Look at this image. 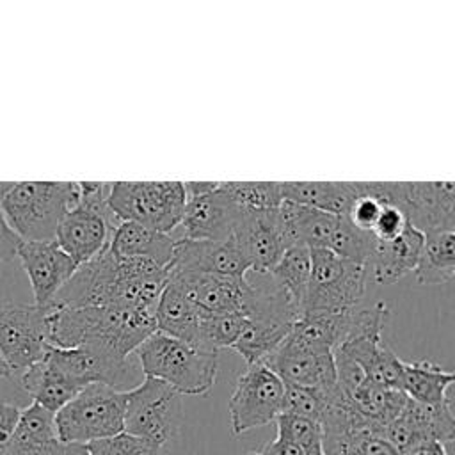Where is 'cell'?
Returning <instances> with one entry per match:
<instances>
[{
	"label": "cell",
	"mask_w": 455,
	"mask_h": 455,
	"mask_svg": "<svg viewBox=\"0 0 455 455\" xmlns=\"http://www.w3.org/2000/svg\"><path fill=\"white\" fill-rule=\"evenodd\" d=\"M155 331L153 309L116 306L48 307V343L59 348L85 345L130 357Z\"/></svg>",
	"instance_id": "cell-1"
},
{
	"label": "cell",
	"mask_w": 455,
	"mask_h": 455,
	"mask_svg": "<svg viewBox=\"0 0 455 455\" xmlns=\"http://www.w3.org/2000/svg\"><path fill=\"white\" fill-rule=\"evenodd\" d=\"M245 329L235 350L247 364L263 363L288 336L300 316L299 306L275 283L270 272L245 274Z\"/></svg>",
	"instance_id": "cell-2"
},
{
	"label": "cell",
	"mask_w": 455,
	"mask_h": 455,
	"mask_svg": "<svg viewBox=\"0 0 455 455\" xmlns=\"http://www.w3.org/2000/svg\"><path fill=\"white\" fill-rule=\"evenodd\" d=\"M78 201V181H0V212L23 242H46Z\"/></svg>",
	"instance_id": "cell-3"
},
{
	"label": "cell",
	"mask_w": 455,
	"mask_h": 455,
	"mask_svg": "<svg viewBox=\"0 0 455 455\" xmlns=\"http://www.w3.org/2000/svg\"><path fill=\"white\" fill-rule=\"evenodd\" d=\"M144 377L156 379L178 395H206L215 384L219 355L155 331L133 352Z\"/></svg>",
	"instance_id": "cell-4"
},
{
	"label": "cell",
	"mask_w": 455,
	"mask_h": 455,
	"mask_svg": "<svg viewBox=\"0 0 455 455\" xmlns=\"http://www.w3.org/2000/svg\"><path fill=\"white\" fill-rule=\"evenodd\" d=\"M110 183L78 181V201L64 215L55 242L80 267L101 254L119 220L108 208Z\"/></svg>",
	"instance_id": "cell-5"
},
{
	"label": "cell",
	"mask_w": 455,
	"mask_h": 455,
	"mask_svg": "<svg viewBox=\"0 0 455 455\" xmlns=\"http://www.w3.org/2000/svg\"><path fill=\"white\" fill-rule=\"evenodd\" d=\"M126 391L89 384L55 412L57 437L64 444H89L124 432Z\"/></svg>",
	"instance_id": "cell-6"
},
{
	"label": "cell",
	"mask_w": 455,
	"mask_h": 455,
	"mask_svg": "<svg viewBox=\"0 0 455 455\" xmlns=\"http://www.w3.org/2000/svg\"><path fill=\"white\" fill-rule=\"evenodd\" d=\"M185 201L181 181H114L107 197L119 222H137L162 233L180 226Z\"/></svg>",
	"instance_id": "cell-7"
},
{
	"label": "cell",
	"mask_w": 455,
	"mask_h": 455,
	"mask_svg": "<svg viewBox=\"0 0 455 455\" xmlns=\"http://www.w3.org/2000/svg\"><path fill=\"white\" fill-rule=\"evenodd\" d=\"M366 188L380 203L398 206L423 235L455 228L453 181H366Z\"/></svg>",
	"instance_id": "cell-8"
},
{
	"label": "cell",
	"mask_w": 455,
	"mask_h": 455,
	"mask_svg": "<svg viewBox=\"0 0 455 455\" xmlns=\"http://www.w3.org/2000/svg\"><path fill=\"white\" fill-rule=\"evenodd\" d=\"M366 267L343 259L327 249H311V275L302 313H336L361 304Z\"/></svg>",
	"instance_id": "cell-9"
},
{
	"label": "cell",
	"mask_w": 455,
	"mask_h": 455,
	"mask_svg": "<svg viewBox=\"0 0 455 455\" xmlns=\"http://www.w3.org/2000/svg\"><path fill=\"white\" fill-rule=\"evenodd\" d=\"M181 423V395L167 384L144 377L126 391L124 432L162 446L180 432Z\"/></svg>",
	"instance_id": "cell-10"
},
{
	"label": "cell",
	"mask_w": 455,
	"mask_h": 455,
	"mask_svg": "<svg viewBox=\"0 0 455 455\" xmlns=\"http://www.w3.org/2000/svg\"><path fill=\"white\" fill-rule=\"evenodd\" d=\"M284 382L263 363L247 364L228 402L235 435L268 425L283 412Z\"/></svg>",
	"instance_id": "cell-11"
},
{
	"label": "cell",
	"mask_w": 455,
	"mask_h": 455,
	"mask_svg": "<svg viewBox=\"0 0 455 455\" xmlns=\"http://www.w3.org/2000/svg\"><path fill=\"white\" fill-rule=\"evenodd\" d=\"M48 307L9 304L0 307V357L11 371H25L48 348Z\"/></svg>",
	"instance_id": "cell-12"
},
{
	"label": "cell",
	"mask_w": 455,
	"mask_h": 455,
	"mask_svg": "<svg viewBox=\"0 0 455 455\" xmlns=\"http://www.w3.org/2000/svg\"><path fill=\"white\" fill-rule=\"evenodd\" d=\"M183 187L187 196L180 222L183 238L224 240L231 236L242 208L219 188V181H187Z\"/></svg>",
	"instance_id": "cell-13"
},
{
	"label": "cell",
	"mask_w": 455,
	"mask_h": 455,
	"mask_svg": "<svg viewBox=\"0 0 455 455\" xmlns=\"http://www.w3.org/2000/svg\"><path fill=\"white\" fill-rule=\"evenodd\" d=\"M263 364L284 384L316 389L323 395L339 391L334 354L329 350H316L284 338Z\"/></svg>",
	"instance_id": "cell-14"
},
{
	"label": "cell",
	"mask_w": 455,
	"mask_h": 455,
	"mask_svg": "<svg viewBox=\"0 0 455 455\" xmlns=\"http://www.w3.org/2000/svg\"><path fill=\"white\" fill-rule=\"evenodd\" d=\"M167 281L185 295L201 318L243 311L245 275L167 270Z\"/></svg>",
	"instance_id": "cell-15"
},
{
	"label": "cell",
	"mask_w": 455,
	"mask_h": 455,
	"mask_svg": "<svg viewBox=\"0 0 455 455\" xmlns=\"http://www.w3.org/2000/svg\"><path fill=\"white\" fill-rule=\"evenodd\" d=\"M16 256L30 281L34 304L48 307L60 288L71 279L78 265L59 247L55 240L20 242Z\"/></svg>",
	"instance_id": "cell-16"
},
{
	"label": "cell",
	"mask_w": 455,
	"mask_h": 455,
	"mask_svg": "<svg viewBox=\"0 0 455 455\" xmlns=\"http://www.w3.org/2000/svg\"><path fill=\"white\" fill-rule=\"evenodd\" d=\"M167 270L243 277L251 267L233 235L224 240H190L181 236L174 242Z\"/></svg>",
	"instance_id": "cell-17"
},
{
	"label": "cell",
	"mask_w": 455,
	"mask_h": 455,
	"mask_svg": "<svg viewBox=\"0 0 455 455\" xmlns=\"http://www.w3.org/2000/svg\"><path fill=\"white\" fill-rule=\"evenodd\" d=\"M252 272H268L284 247L277 208L242 210L233 233Z\"/></svg>",
	"instance_id": "cell-18"
},
{
	"label": "cell",
	"mask_w": 455,
	"mask_h": 455,
	"mask_svg": "<svg viewBox=\"0 0 455 455\" xmlns=\"http://www.w3.org/2000/svg\"><path fill=\"white\" fill-rule=\"evenodd\" d=\"M334 355L359 366L370 382L387 389H400L403 361L384 343L382 332L350 338L334 350Z\"/></svg>",
	"instance_id": "cell-19"
},
{
	"label": "cell",
	"mask_w": 455,
	"mask_h": 455,
	"mask_svg": "<svg viewBox=\"0 0 455 455\" xmlns=\"http://www.w3.org/2000/svg\"><path fill=\"white\" fill-rule=\"evenodd\" d=\"M277 215L284 247L304 245L307 249H329L338 215L290 201H281Z\"/></svg>",
	"instance_id": "cell-20"
},
{
	"label": "cell",
	"mask_w": 455,
	"mask_h": 455,
	"mask_svg": "<svg viewBox=\"0 0 455 455\" xmlns=\"http://www.w3.org/2000/svg\"><path fill=\"white\" fill-rule=\"evenodd\" d=\"M425 235L407 226L398 236L379 242L371 256L373 279L377 284H391L412 272L418 265Z\"/></svg>",
	"instance_id": "cell-21"
},
{
	"label": "cell",
	"mask_w": 455,
	"mask_h": 455,
	"mask_svg": "<svg viewBox=\"0 0 455 455\" xmlns=\"http://www.w3.org/2000/svg\"><path fill=\"white\" fill-rule=\"evenodd\" d=\"M60 444L55 430V414L37 403H30L20 412L5 455H57Z\"/></svg>",
	"instance_id": "cell-22"
},
{
	"label": "cell",
	"mask_w": 455,
	"mask_h": 455,
	"mask_svg": "<svg viewBox=\"0 0 455 455\" xmlns=\"http://www.w3.org/2000/svg\"><path fill=\"white\" fill-rule=\"evenodd\" d=\"M174 242L169 233L137 222H119L112 231L108 249L119 258H148L167 268L172 259Z\"/></svg>",
	"instance_id": "cell-23"
},
{
	"label": "cell",
	"mask_w": 455,
	"mask_h": 455,
	"mask_svg": "<svg viewBox=\"0 0 455 455\" xmlns=\"http://www.w3.org/2000/svg\"><path fill=\"white\" fill-rule=\"evenodd\" d=\"M21 386L32 398V403L53 414L84 389L44 355L21 373Z\"/></svg>",
	"instance_id": "cell-24"
},
{
	"label": "cell",
	"mask_w": 455,
	"mask_h": 455,
	"mask_svg": "<svg viewBox=\"0 0 455 455\" xmlns=\"http://www.w3.org/2000/svg\"><path fill=\"white\" fill-rule=\"evenodd\" d=\"M283 201L343 215L357 196V181H281Z\"/></svg>",
	"instance_id": "cell-25"
},
{
	"label": "cell",
	"mask_w": 455,
	"mask_h": 455,
	"mask_svg": "<svg viewBox=\"0 0 455 455\" xmlns=\"http://www.w3.org/2000/svg\"><path fill=\"white\" fill-rule=\"evenodd\" d=\"M199 320L201 316L194 306L172 283L167 281L155 307L156 331L196 347Z\"/></svg>",
	"instance_id": "cell-26"
},
{
	"label": "cell",
	"mask_w": 455,
	"mask_h": 455,
	"mask_svg": "<svg viewBox=\"0 0 455 455\" xmlns=\"http://www.w3.org/2000/svg\"><path fill=\"white\" fill-rule=\"evenodd\" d=\"M398 418L409 427L416 441L448 443L455 437V416L451 398L441 403H418L407 398Z\"/></svg>",
	"instance_id": "cell-27"
},
{
	"label": "cell",
	"mask_w": 455,
	"mask_h": 455,
	"mask_svg": "<svg viewBox=\"0 0 455 455\" xmlns=\"http://www.w3.org/2000/svg\"><path fill=\"white\" fill-rule=\"evenodd\" d=\"M345 400L359 416L384 430L398 418L407 396L400 389H387L364 379L348 395H345Z\"/></svg>",
	"instance_id": "cell-28"
},
{
	"label": "cell",
	"mask_w": 455,
	"mask_h": 455,
	"mask_svg": "<svg viewBox=\"0 0 455 455\" xmlns=\"http://www.w3.org/2000/svg\"><path fill=\"white\" fill-rule=\"evenodd\" d=\"M455 375L430 361H403L400 391L418 403H441L450 398Z\"/></svg>",
	"instance_id": "cell-29"
},
{
	"label": "cell",
	"mask_w": 455,
	"mask_h": 455,
	"mask_svg": "<svg viewBox=\"0 0 455 455\" xmlns=\"http://www.w3.org/2000/svg\"><path fill=\"white\" fill-rule=\"evenodd\" d=\"M419 284H446L455 277V233L425 235L423 249L414 268Z\"/></svg>",
	"instance_id": "cell-30"
},
{
	"label": "cell",
	"mask_w": 455,
	"mask_h": 455,
	"mask_svg": "<svg viewBox=\"0 0 455 455\" xmlns=\"http://www.w3.org/2000/svg\"><path fill=\"white\" fill-rule=\"evenodd\" d=\"M268 272L300 309L311 275V249L304 245L286 247Z\"/></svg>",
	"instance_id": "cell-31"
},
{
	"label": "cell",
	"mask_w": 455,
	"mask_h": 455,
	"mask_svg": "<svg viewBox=\"0 0 455 455\" xmlns=\"http://www.w3.org/2000/svg\"><path fill=\"white\" fill-rule=\"evenodd\" d=\"M245 313L204 316L199 320L196 347L219 354L220 348H233L245 329Z\"/></svg>",
	"instance_id": "cell-32"
},
{
	"label": "cell",
	"mask_w": 455,
	"mask_h": 455,
	"mask_svg": "<svg viewBox=\"0 0 455 455\" xmlns=\"http://www.w3.org/2000/svg\"><path fill=\"white\" fill-rule=\"evenodd\" d=\"M375 245H377V238L371 233L357 229L354 224H350V220L345 215H338L336 229L332 233L327 251L334 252L343 259L368 267V263L371 261Z\"/></svg>",
	"instance_id": "cell-33"
},
{
	"label": "cell",
	"mask_w": 455,
	"mask_h": 455,
	"mask_svg": "<svg viewBox=\"0 0 455 455\" xmlns=\"http://www.w3.org/2000/svg\"><path fill=\"white\" fill-rule=\"evenodd\" d=\"M219 188L242 210H274L281 204V181H219Z\"/></svg>",
	"instance_id": "cell-34"
},
{
	"label": "cell",
	"mask_w": 455,
	"mask_h": 455,
	"mask_svg": "<svg viewBox=\"0 0 455 455\" xmlns=\"http://www.w3.org/2000/svg\"><path fill=\"white\" fill-rule=\"evenodd\" d=\"M341 396V389L334 395H323L316 389L284 384V403L283 412L304 416L320 423L327 405Z\"/></svg>",
	"instance_id": "cell-35"
},
{
	"label": "cell",
	"mask_w": 455,
	"mask_h": 455,
	"mask_svg": "<svg viewBox=\"0 0 455 455\" xmlns=\"http://www.w3.org/2000/svg\"><path fill=\"white\" fill-rule=\"evenodd\" d=\"M277 425V437L283 441H288L304 451L318 443H322V427L318 421L290 414V412H281L275 418Z\"/></svg>",
	"instance_id": "cell-36"
},
{
	"label": "cell",
	"mask_w": 455,
	"mask_h": 455,
	"mask_svg": "<svg viewBox=\"0 0 455 455\" xmlns=\"http://www.w3.org/2000/svg\"><path fill=\"white\" fill-rule=\"evenodd\" d=\"M85 448L89 455H160L158 444L128 432L92 441Z\"/></svg>",
	"instance_id": "cell-37"
},
{
	"label": "cell",
	"mask_w": 455,
	"mask_h": 455,
	"mask_svg": "<svg viewBox=\"0 0 455 455\" xmlns=\"http://www.w3.org/2000/svg\"><path fill=\"white\" fill-rule=\"evenodd\" d=\"M382 208H384V203H380L375 196H371L368 192L366 181H357V196L352 199V203L348 204V208L343 215L357 229L371 233Z\"/></svg>",
	"instance_id": "cell-38"
},
{
	"label": "cell",
	"mask_w": 455,
	"mask_h": 455,
	"mask_svg": "<svg viewBox=\"0 0 455 455\" xmlns=\"http://www.w3.org/2000/svg\"><path fill=\"white\" fill-rule=\"evenodd\" d=\"M407 226H409V222L405 219V213L398 206L384 204V208L371 229V235L379 242H384V240H391V238L398 236Z\"/></svg>",
	"instance_id": "cell-39"
},
{
	"label": "cell",
	"mask_w": 455,
	"mask_h": 455,
	"mask_svg": "<svg viewBox=\"0 0 455 455\" xmlns=\"http://www.w3.org/2000/svg\"><path fill=\"white\" fill-rule=\"evenodd\" d=\"M21 409L12 403L0 402V455H5L7 444L12 437V432L18 425Z\"/></svg>",
	"instance_id": "cell-40"
},
{
	"label": "cell",
	"mask_w": 455,
	"mask_h": 455,
	"mask_svg": "<svg viewBox=\"0 0 455 455\" xmlns=\"http://www.w3.org/2000/svg\"><path fill=\"white\" fill-rule=\"evenodd\" d=\"M18 235L9 228L4 213L0 212V261L11 259L16 256V249L20 245Z\"/></svg>",
	"instance_id": "cell-41"
},
{
	"label": "cell",
	"mask_w": 455,
	"mask_h": 455,
	"mask_svg": "<svg viewBox=\"0 0 455 455\" xmlns=\"http://www.w3.org/2000/svg\"><path fill=\"white\" fill-rule=\"evenodd\" d=\"M249 455H304V450L288 443V441H283V439L275 437L274 441L267 443L261 450L251 451Z\"/></svg>",
	"instance_id": "cell-42"
},
{
	"label": "cell",
	"mask_w": 455,
	"mask_h": 455,
	"mask_svg": "<svg viewBox=\"0 0 455 455\" xmlns=\"http://www.w3.org/2000/svg\"><path fill=\"white\" fill-rule=\"evenodd\" d=\"M405 455H448L443 443L437 441H421L412 446Z\"/></svg>",
	"instance_id": "cell-43"
},
{
	"label": "cell",
	"mask_w": 455,
	"mask_h": 455,
	"mask_svg": "<svg viewBox=\"0 0 455 455\" xmlns=\"http://www.w3.org/2000/svg\"><path fill=\"white\" fill-rule=\"evenodd\" d=\"M57 455H89L85 444H60Z\"/></svg>",
	"instance_id": "cell-44"
},
{
	"label": "cell",
	"mask_w": 455,
	"mask_h": 455,
	"mask_svg": "<svg viewBox=\"0 0 455 455\" xmlns=\"http://www.w3.org/2000/svg\"><path fill=\"white\" fill-rule=\"evenodd\" d=\"M304 455H325V453H323V450H322V443H318V444H315V446L307 448V450L304 451Z\"/></svg>",
	"instance_id": "cell-45"
},
{
	"label": "cell",
	"mask_w": 455,
	"mask_h": 455,
	"mask_svg": "<svg viewBox=\"0 0 455 455\" xmlns=\"http://www.w3.org/2000/svg\"><path fill=\"white\" fill-rule=\"evenodd\" d=\"M12 371L9 370V366L4 363V359L0 357V379H5V377H9Z\"/></svg>",
	"instance_id": "cell-46"
}]
</instances>
